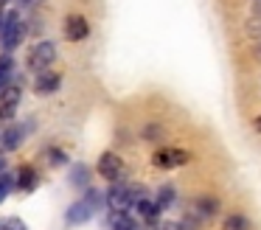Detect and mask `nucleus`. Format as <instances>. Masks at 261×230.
<instances>
[{
    "instance_id": "obj_1",
    "label": "nucleus",
    "mask_w": 261,
    "mask_h": 230,
    "mask_svg": "<svg viewBox=\"0 0 261 230\" xmlns=\"http://www.w3.org/2000/svg\"><path fill=\"white\" fill-rule=\"evenodd\" d=\"M104 205V194L96 188H87L85 199H76V205L68 208V224H82V222H90L96 216V211Z\"/></svg>"
},
{
    "instance_id": "obj_18",
    "label": "nucleus",
    "mask_w": 261,
    "mask_h": 230,
    "mask_svg": "<svg viewBox=\"0 0 261 230\" xmlns=\"http://www.w3.org/2000/svg\"><path fill=\"white\" fill-rule=\"evenodd\" d=\"M12 188H14V177H12V174H6V171H0V202L6 199Z\"/></svg>"
},
{
    "instance_id": "obj_20",
    "label": "nucleus",
    "mask_w": 261,
    "mask_h": 230,
    "mask_svg": "<svg viewBox=\"0 0 261 230\" xmlns=\"http://www.w3.org/2000/svg\"><path fill=\"white\" fill-rule=\"evenodd\" d=\"M152 230H182V224L174 222V219H158L152 224Z\"/></svg>"
},
{
    "instance_id": "obj_4",
    "label": "nucleus",
    "mask_w": 261,
    "mask_h": 230,
    "mask_svg": "<svg viewBox=\"0 0 261 230\" xmlns=\"http://www.w3.org/2000/svg\"><path fill=\"white\" fill-rule=\"evenodd\" d=\"M23 39H25V25L20 20H14V22H9V25L0 28V45H3L6 54H12L14 48H20Z\"/></svg>"
},
{
    "instance_id": "obj_9",
    "label": "nucleus",
    "mask_w": 261,
    "mask_h": 230,
    "mask_svg": "<svg viewBox=\"0 0 261 230\" xmlns=\"http://www.w3.org/2000/svg\"><path fill=\"white\" fill-rule=\"evenodd\" d=\"M59 84H62V76H59L57 70H42V73H37V82H34V90H37V95H51V93H57L59 90Z\"/></svg>"
},
{
    "instance_id": "obj_7",
    "label": "nucleus",
    "mask_w": 261,
    "mask_h": 230,
    "mask_svg": "<svg viewBox=\"0 0 261 230\" xmlns=\"http://www.w3.org/2000/svg\"><path fill=\"white\" fill-rule=\"evenodd\" d=\"M104 202H107L113 211H129L132 208V199H129V183H113V188L107 191V196H104Z\"/></svg>"
},
{
    "instance_id": "obj_5",
    "label": "nucleus",
    "mask_w": 261,
    "mask_h": 230,
    "mask_svg": "<svg viewBox=\"0 0 261 230\" xmlns=\"http://www.w3.org/2000/svg\"><path fill=\"white\" fill-rule=\"evenodd\" d=\"M98 174H101L104 180H110V183H118V180L124 177V160H121L118 155H113V151H104V155L98 157Z\"/></svg>"
},
{
    "instance_id": "obj_12",
    "label": "nucleus",
    "mask_w": 261,
    "mask_h": 230,
    "mask_svg": "<svg viewBox=\"0 0 261 230\" xmlns=\"http://www.w3.org/2000/svg\"><path fill=\"white\" fill-rule=\"evenodd\" d=\"M110 227L113 230H138L135 222H132V216L126 211H113V216H110Z\"/></svg>"
},
{
    "instance_id": "obj_25",
    "label": "nucleus",
    "mask_w": 261,
    "mask_h": 230,
    "mask_svg": "<svg viewBox=\"0 0 261 230\" xmlns=\"http://www.w3.org/2000/svg\"><path fill=\"white\" fill-rule=\"evenodd\" d=\"M3 9H9V0H0V11Z\"/></svg>"
},
{
    "instance_id": "obj_16",
    "label": "nucleus",
    "mask_w": 261,
    "mask_h": 230,
    "mask_svg": "<svg viewBox=\"0 0 261 230\" xmlns=\"http://www.w3.org/2000/svg\"><path fill=\"white\" fill-rule=\"evenodd\" d=\"M222 230H250V219L242 216V213H233L222 222Z\"/></svg>"
},
{
    "instance_id": "obj_8",
    "label": "nucleus",
    "mask_w": 261,
    "mask_h": 230,
    "mask_svg": "<svg viewBox=\"0 0 261 230\" xmlns=\"http://www.w3.org/2000/svg\"><path fill=\"white\" fill-rule=\"evenodd\" d=\"M87 34H90V25H87V20L82 14H70L65 20V37L70 42H82V39H87Z\"/></svg>"
},
{
    "instance_id": "obj_26",
    "label": "nucleus",
    "mask_w": 261,
    "mask_h": 230,
    "mask_svg": "<svg viewBox=\"0 0 261 230\" xmlns=\"http://www.w3.org/2000/svg\"><path fill=\"white\" fill-rule=\"evenodd\" d=\"M258 9H261V0H258Z\"/></svg>"
},
{
    "instance_id": "obj_21",
    "label": "nucleus",
    "mask_w": 261,
    "mask_h": 230,
    "mask_svg": "<svg viewBox=\"0 0 261 230\" xmlns=\"http://www.w3.org/2000/svg\"><path fill=\"white\" fill-rule=\"evenodd\" d=\"M48 160H51V166H65V163H68V155H65L62 149H48Z\"/></svg>"
},
{
    "instance_id": "obj_19",
    "label": "nucleus",
    "mask_w": 261,
    "mask_h": 230,
    "mask_svg": "<svg viewBox=\"0 0 261 230\" xmlns=\"http://www.w3.org/2000/svg\"><path fill=\"white\" fill-rule=\"evenodd\" d=\"M0 230H29V227H25V222L20 216H9L0 222Z\"/></svg>"
},
{
    "instance_id": "obj_2",
    "label": "nucleus",
    "mask_w": 261,
    "mask_h": 230,
    "mask_svg": "<svg viewBox=\"0 0 261 230\" xmlns=\"http://www.w3.org/2000/svg\"><path fill=\"white\" fill-rule=\"evenodd\" d=\"M54 62H57V42H54V39H40L29 54V70L42 73V70H48Z\"/></svg>"
},
{
    "instance_id": "obj_22",
    "label": "nucleus",
    "mask_w": 261,
    "mask_h": 230,
    "mask_svg": "<svg viewBox=\"0 0 261 230\" xmlns=\"http://www.w3.org/2000/svg\"><path fill=\"white\" fill-rule=\"evenodd\" d=\"M143 138H146V140H160V138H163V126H158V123H149V126L143 129Z\"/></svg>"
},
{
    "instance_id": "obj_10",
    "label": "nucleus",
    "mask_w": 261,
    "mask_h": 230,
    "mask_svg": "<svg viewBox=\"0 0 261 230\" xmlns=\"http://www.w3.org/2000/svg\"><path fill=\"white\" fill-rule=\"evenodd\" d=\"M25 129H29V123H23V126H20V123H9L6 126V132H3V149H9V151H14L17 149L20 143H23V138H25Z\"/></svg>"
},
{
    "instance_id": "obj_24",
    "label": "nucleus",
    "mask_w": 261,
    "mask_h": 230,
    "mask_svg": "<svg viewBox=\"0 0 261 230\" xmlns=\"http://www.w3.org/2000/svg\"><path fill=\"white\" fill-rule=\"evenodd\" d=\"M255 132H258V135H261V115H258V118H255Z\"/></svg>"
},
{
    "instance_id": "obj_14",
    "label": "nucleus",
    "mask_w": 261,
    "mask_h": 230,
    "mask_svg": "<svg viewBox=\"0 0 261 230\" xmlns=\"http://www.w3.org/2000/svg\"><path fill=\"white\" fill-rule=\"evenodd\" d=\"M70 183L79 185V188H85V185L90 183V168H87L85 163H76V166L70 168Z\"/></svg>"
},
{
    "instance_id": "obj_13",
    "label": "nucleus",
    "mask_w": 261,
    "mask_h": 230,
    "mask_svg": "<svg viewBox=\"0 0 261 230\" xmlns=\"http://www.w3.org/2000/svg\"><path fill=\"white\" fill-rule=\"evenodd\" d=\"M216 211H219V199H216V196H199V199H197V213L202 219L214 216Z\"/></svg>"
},
{
    "instance_id": "obj_15",
    "label": "nucleus",
    "mask_w": 261,
    "mask_h": 230,
    "mask_svg": "<svg viewBox=\"0 0 261 230\" xmlns=\"http://www.w3.org/2000/svg\"><path fill=\"white\" fill-rule=\"evenodd\" d=\"M174 199H177V191L171 188V185H163V188L158 191V196H154V205L163 211V208H171V205H174Z\"/></svg>"
},
{
    "instance_id": "obj_11",
    "label": "nucleus",
    "mask_w": 261,
    "mask_h": 230,
    "mask_svg": "<svg viewBox=\"0 0 261 230\" xmlns=\"http://www.w3.org/2000/svg\"><path fill=\"white\" fill-rule=\"evenodd\" d=\"M14 185H17L20 191H34L37 185H40V174L34 171L31 166H20V171H17V177H14Z\"/></svg>"
},
{
    "instance_id": "obj_3",
    "label": "nucleus",
    "mask_w": 261,
    "mask_h": 230,
    "mask_svg": "<svg viewBox=\"0 0 261 230\" xmlns=\"http://www.w3.org/2000/svg\"><path fill=\"white\" fill-rule=\"evenodd\" d=\"M20 98H23V90L17 87V84H3V90H0V118L3 121H12L14 115H17V107H20Z\"/></svg>"
},
{
    "instance_id": "obj_17",
    "label": "nucleus",
    "mask_w": 261,
    "mask_h": 230,
    "mask_svg": "<svg viewBox=\"0 0 261 230\" xmlns=\"http://www.w3.org/2000/svg\"><path fill=\"white\" fill-rule=\"evenodd\" d=\"M12 70H14V59H12V54H3V56H0V87H3V84L9 82Z\"/></svg>"
},
{
    "instance_id": "obj_23",
    "label": "nucleus",
    "mask_w": 261,
    "mask_h": 230,
    "mask_svg": "<svg viewBox=\"0 0 261 230\" xmlns=\"http://www.w3.org/2000/svg\"><path fill=\"white\" fill-rule=\"evenodd\" d=\"M0 171H6V157L0 155Z\"/></svg>"
},
{
    "instance_id": "obj_6",
    "label": "nucleus",
    "mask_w": 261,
    "mask_h": 230,
    "mask_svg": "<svg viewBox=\"0 0 261 230\" xmlns=\"http://www.w3.org/2000/svg\"><path fill=\"white\" fill-rule=\"evenodd\" d=\"M188 160H191V155L186 149H160L152 157V163L158 168H177V166H186Z\"/></svg>"
}]
</instances>
